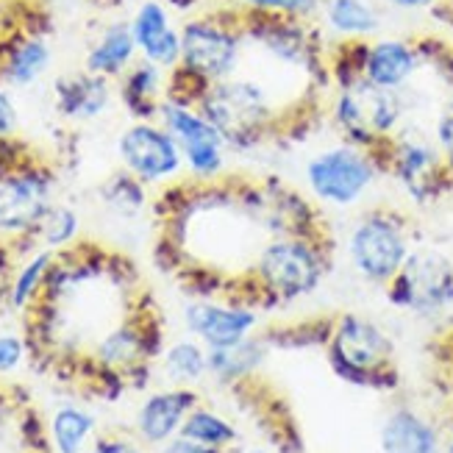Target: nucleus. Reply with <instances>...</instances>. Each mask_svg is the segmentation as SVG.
Instances as JSON below:
<instances>
[{"label":"nucleus","instance_id":"obj_7","mask_svg":"<svg viewBox=\"0 0 453 453\" xmlns=\"http://www.w3.org/2000/svg\"><path fill=\"white\" fill-rule=\"evenodd\" d=\"M411 250V223L398 209H370L350 226L348 259L367 284L387 287L401 273Z\"/></svg>","mask_w":453,"mask_h":453},{"label":"nucleus","instance_id":"obj_35","mask_svg":"<svg viewBox=\"0 0 453 453\" xmlns=\"http://www.w3.org/2000/svg\"><path fill=\"white\" fill-rule=\"evenodd\" d=\"M87 453H145V450L136 445L134 440L106 434V437H95V442L89 445Z\"/></svg>","mask_w":453,"mask_h":453},{"label":"nucleus","instance_id":"obj_15","mask_svg":"<svg viewBox=\"0 0 453 453\" xmlns=\"http://www.w3.org/2000/svg\"><path fill=\"white\" fill-rule=\"evenodd\" d=\"M426 65L420 42L401 36H376L359 42V78L367 84L403 92Z\"/></svg>","mask_w":453,"mask_h":453},{"label":"nucleus","instance_id":"obj_12","mask_svg":"<svg viewBox=\"0 0 453 453\" xmlns=\"http://www.w3.org/2000/svg\"><path fill=\"white\" fill-rule=\"evenodd\" d=\"M56 203V175L31 162H14L0 175V236L31 240Z\"/></svg>","mask_w":453,"mask_h":453},{"label":"nucleus","instance_id":"obj_22","mask_svg":"<svg viewBox=\"0 0 453 453\" xmlns=\"http://www.w3.org/2000/svg\"><path fill=\"white\" fill-rule=\"evenodd\" d=\"M320 19L337 42H367L381 31V9L376 0H323Z\"/></svg>","mask_w":453,"mask_h":453},{"label":"nucleus","instance_id":"obj_4","mask_svg":"<svg viewBox=\"0 0 453 453\" xmlns=\"http://www.w3.org/2000/svg\"><path fill=\"white\" fill-rule=\"evenodd\" d=\"M328 114L340 140L381 153L403 131L406 95L372 87L359 78L345 87H334Z\"/></svg>","mask_w":453,"mask_h":453},{"label":"nucleus","instance_id":"obj_30","mask_svg":"<svg viewBox=\"0 0 453 453\" xmlns=\"http://www.w3.org/2000/svg\"><path fill=\"white\" fill-rule=\"evenodd\" d=\"M78 236H81V218H78V211L67 203H53L31 240H36L45 250L62 253L78 242Z\"/></svg>","mask_w":453,"mask_h":453},{"label":"nucleus","instance_id":"obj_10","mask_svg":"<svg viewBox=\"0 0 453 453\" xmlns=\"http://www.w3.org/2000/svg\"><path fill=\"white\" fill-rule=\"evenodd\" d=\"M392 309L440 318L453 309V259L434 248H415L401 273L384 287Z\"/></svg>","mask_w":453,"mask_h":453},{"label":"nucleus","instance_id":"obj_18","mask_svg":"<svg viewBox=\"0 0 453 453\" xmlns=\"http://www.w3.org/2000/svg\"><path fill=\"white\" fill-rule=\"evenodd\" d=\"M156 353H159V331L145 320H126L97 340L95 362L106 372L128 376L134 370H142Z\"/></svg>","mask_w":453,"mask_h":453},{"label":"nucleus","instance_id":"obj_39","mask_svg":"<svg viewBox=\"0 0 453 453\" xmlns=\"http://www.w3.org/2000/svg\"><path fill=\"white\" fill-rule=\"evenodd\" d=\"M231 453H270V450H265V448H242V450H231Z\"/></svg>","mask_w":453,"mask_h":453},{"label":"nucleus","instance_id":"obj_9","mask_svg":"<svg viewBox=\"0 0 453 453\" xmlns=\"http://www.w3.org/2000/svg\"><path fill=\"white\" fill-rule=\"evenodd\" d=\"M384 173L392 175L403 195L418 206L442 201L453 192V173L445 165L434 136H423L418 131H401L384 150Z\"/></svg>","mask_w":453,"mask_h":453},{"label":"nucleus","instance_id":"obj_2","mask_svg":"<svg viewBox=\"0 0 453 453\" xmlns=\"http://www.w3.org/2000/svg\"><path fill=\"white\" fill-rule=\"evenodd\" d=\"M195 106L218 128L231 153L259 150L287 128L270 89L245 75H234L203 87Z\"/></svg>","mask_w":453,"mask_h":453},{"label":"nucleus","instance_id":"obj_14","mask_svg":"<svg viewBox=\"0 0 453 453\" xmlns=\"http://www.w3.org/2000/svg\"><path fill=\"white\" fill-rule=\"evenodd\" d=\"M184 326L206 348H228L253 337L259 326V309L236 298H198L184 306Z\"/></svg>","mask_w":453,"mask_h":453},{"label":"nucleus","instance_id":"obj_24","mask_svg":"<svg viewBox=\"0 0 453 453\" xmlns=\"http://www.w3.org/2000/svg\"><path fill=\"white\" fill-rule=\"evenodd\" d=\"M53 62V50L45 36L26 34L17 36L14 42L0 56V81L9 87H31L48 73Z\"/></svg>","mask_w":453,"mask_h":453},{"label":"nucleus","instance_id":"obj_31","mask_svg":"<svg viewBox=\"0 0 453 453\" xmlns=\"http://www.w3.org/2000/svg\"><path fill=\"white\" fill-rule=\"evenodd\" d=\"M101 201L117 218H136L148 206V187L128 170H117L101 184Z\"/></svg>","mask_w":453,"mask_h":453},{"label":"nucleus","instance_id":"obj_13","mask_svg":"<svg viewBox=\"0 0 453 453\" xmlns=\"http://www.w3.org/2000/svg\"><path fill=\"white\" fill-rule=\"evenodd\" d=\"M117 156L123 170L145 187H165L187 173L184 153L175 136L159 120H134L117 136Z\"/></svg>","mask_w":453,"mask_h":453},{"label":"nucleus","instance_id":"obj_23","mask_svg":"<svg viewBox=\"0 0 453 453\" xmlns=\"http://www.w3.org/2000/svg\"><path fill=\"white\" fill-rule=\"evenodd\" d=\"M267 348V340L256 334L228 348H209V376L223 387H245L262 370Z\"/></svg>","mask_w":453,"mask_h":453},{"label":"nucleus","instance_id":"obj_34","mask_svg":"<svg viewBox=\"0 0 453 453\" xmlns=\"http://www.w3.org/2000/svg\"><path fill=\"white\" fill-rule=\"evenodd\" d=\"M26 359V342L17 334H0V372H12Z\"/></svg>","mask_w":453,"mask_h":453},{"label":"nucleus","instance_id":"obj_40","mask_svg":"<svg viewBox=\"0 0 453 453\" xmlns=\"http://www.w3.org/2000/svg\"><path fill=\"white\" fill-rule=\"evenodd\" d=\"M442 453H453V437H448V440H445V448H442Z\"/></svg>","mask_w":453,"mask_h":453},{"label":"nucleus","instance_id":"obj_33","mask_svg":"<svg viewBox=\"0 0 453 453\" xmlns=\"http://www.w3.org/2000/svg\"><path fill=\"white\" fill-rule=\"evenodd\" d=\"M434 142H437V148L442 153L445 165L453 173V97L442 106L437 123H434Z\"/></svg>","mask_w":453,"mask_h":453},{"label":"nucleus","instance_id":"obj_8","mask_svg":"<svg viewBox=\"0 0 453 453\" xmlns=\"http://www.w3.org/2000/svg\"><path fill=\"white\" fill-rule=\"evenodd\" d=\"M240 17H242L245 42L259 48L279 67L303 73L314 84L331 81L328 50L309 19L279 17V14H248V12H240Z\"/></svg>","mask_w":453,"mask_h":453},{"label":"nucleus","instance_id":"obj_37","mask_svg":"<svg viewBox=\"0 0 453 453\" xmlns=\"http://www.w3.org/2000/svg\"><path fill=\"white\" fill-rule=\"evenodd\" d=\"M379 4L401 14H420V12H434L442 0H379Z\"/></svg>","mask_w":453,"mask_h":453},{"label":"nucleus","instance_id":"obj_32","mask_svg":"<svg viewBox=\"0 0 453 453\" xmlns=\"http://www.w3.org/2000/svg\"><path fill=\"white\" fill-rule=\"evenodd\" d=\"M323 0H242V12L248 14H279L295 19H311L320 17Z\"/></svg>","mask_w":453,"mask_h":453},{"label":"nucleus","instance_id":"obj_16","mask_svg":"<svg viewBox=\"0 0 453 453\" xmlns=\"http://www.w3.org/2000/svg\"><path fill=\"white\" fill-rule=\"evenodd\" d=\"M201 403V395L192 387H167L159 392H150V395L140 403L136 409V437H140L145 445H156L162 448L167 445L173 437L181 434V426L187 420V415Z\"/></svg>","mask_w":453,"mask_h":453},{"label":"nucleus","instance_id":"obj_21","mask_svg":"<svg viewBox=\"0 0 453 453\" xmlns=\"http://www.w3.org/2000/svg\"><path fill=\"white\" fill-rule=\"evenodd\" d=\"M170 87V70H162L145 58H136V62L126 70L120 78V104L134 120H156L162 109V101L167 97Z\"/></svg>","mask_w":453,"mask_h":453},{"label":"nucleus","instance_id":"obj_3","mask_svg":"<svg viewBox=\"0 0 453 453\" xmlns=\"http://www.w3.org/2000/svg\"><path fill=\"white\" fill-rule=\"evenodd\" d=\"M326 359L334 376L350 387L389 392L398 387L395 342L376 323L357 311L337 314L326 340Z\"/></svg>","mask_w":453,"mask_h":453},{"label":"nucleus","instance_id":"obj_6","mask_svg":"<svg viewBox=\"0 0 453 453\" xmlns=\"http://www.w3.org/2000/svg\"><path fill=\"white\" fill-rule=\"evenodd\" d=\"M384 173L381 153L340 140L309 156L303 165V181L309 198L331 209H350L376 187Z\"/></svg>","mask_w":453,"mask_h":453},{"label":"nucleus","instance_id":"obj_17","mask_svg":"<svg viewBox=\"0 0 453 453\" xmlns=\"http://www.w3.org/2000/svg\"><path fill=\"white\" fill-rule=\"evenodd\" d=\"M131 34L136 50L145 62L175 70L181 62V28L173 23V14L162 0H145L131 17Z\"/></svg>","mask_w":453,"mask_h":453},{"label":"nucleus","instance_id":"obj_28","mask_svg":"<svg viewBox=\"0 0 453 453\" xmlns=\"http://www.w3.org/2000/svg\"><path fill=\"white\" fill-rule=\"evenodd\" d=\"M181 437L195 440L201 445L220 448V450H234L240 445V428H236L226 415H220V411L198 403L187 415V420L181 426Z\"/></svg>","mask_w":453,"mask_h":453},{"label":"nucleus","instance_id":"obj_38","mask_svg":"<svg viewBox=\"0 0 453 453\" xmlns=\"http://www.w3.org/2000/svg\"><path fill=\"white\" fill-rule=\"evenodd\" d=\"M162 453H231V450H220V448H211V445H201L195 440L187 437H173L167 445H162Z\"/></svg>","mask_w":453,"mask_h":453},{"label":"nucleus","instance_id":"obj_20","mask_svg":"<svg viewBox=\"0 0 453 453\" xmlns=\"http://www.w3.org/2000/svg\"><path fill=\"white\" fill-rule=\"evenodd\" d=\"M56 111L73 123H89L109 111L114 101L111 81L104 75H95L89 70L62 75L53 87Z\"/></svg>","mask_w":453,"mask_h":453},{"label":"nucleus","instance_id":"obj_27","mask_svg":"<svg viewBox=\"0 0 453 453\" xmlns=\"http://www.w3.org/2000/svg\"><path fill=\"white\" fill-rule=\"evenodd\" d=\"M56 256L58 253L42 248V250L31 253L28 259L17 267V273L12 275V284H9V303L14 309H28L42 298L48 275L56 265Z\"/></svg>","mask_w":453,"mask_h":453},{"label":"nucleus","instance_id":"obj_5","mask_svg":"<svg viewBox=\"0 0 453 453\" xmlns=\"http://www.w3.org/2000/svg\"><path fill=\"white\" fill-rule=\"evenodd\" d=\"M245 31L240 14H198L181 26L179 73L198 87L240 75L245 58Z\"/></svg>","mask_w":453,"mask_h":453},{"label":"nucleus","instance_id":"obj_19","mask_svg":"<svg viewBox=\"0 0 453 453\" xmlns=\"http://www.w3.org/2000/svg\"><path fill=\"white\" fill-rule=\"evenodd\" d=\"M379 448L381 453H442L445 434L437 420L426 411L398 403L392 406L379 426Z\"/></svg>","mask_w":453,"mask_h":453},{"label":"nucleus","instance_id":"obj_29","mask_svg":"<svg viewBox=\"0 0 453 453\" xmlns=\"http://www.w3.org/2000/svg\"><path fill=\"white\" fill-rule=\"evenodd\" d=\"M162 367L167 372V379L192 387L209 376V348L198 340H179L162 353Z\"/></svg>","mask_w":453,"mask_h":453},{"label":"nucleus","instance_id":"obj_25","mask_svg":"<svg viewBox=\"0 0 453 453\" xmlns=\"http://www.w3.org/2000/svg\"><path fill=\"white\" fill-rule=\"evenodd\" d=\"M136 56H140V50H136L134 42L131 23H111L101 31V36L89 48L84 70L114 81V78L126 75V70L136 62Z\"/></svg>","mask_w":453,"mask_h":453},{"label":"nucleus","instance_id":"obj_36","mask_svg":"<svg viewBox=\"0 0 453 453\" xmlns=\"http://www.w3.org/2000/svg\"><path fill=\"white\" fill-rule=\"evenodd\" d=\"M17 134V109H14V101L6 89H0V142L12 140Z\"/></svg>","mask_w":453,"mask_h":453},{"label":"nucleus","instance_id":"obj_1","mask_svg":"<svg viewBox=\"0 0 453 453\" xmlns=\"http://www.w3.org/2000/svg\"><path fill=\"white\" fill-rule=\"evenodd\" d=\"M331 270L328 236H270L240 284L250 306H287L320 289Z\"/></svg>","mask_w":453,"mask_h":453},{"label":"nucleus","instance_id":"obj_11","mask_svg":"<svg viewBox=\"0 0 453 453\" xmlns=\"http://www.w3.org/2000/svg\"><path fill=\"white\" fill-rule=\"evenodd\" d=\"M156 120L175 136L184 153V167L195 184H211L223 179L231 150L198 106L167 95Z\"/></svg>","mask_w":453,"mask_h":453},{"label":"nucleus","instance_id":"obj_26","mask_svg":"<svg viewBox=\"0 0 453 453\" xmlns=\"http://www.w3.org/2000/svg\"><path fill=\"white\" fill-rule=\"evenodd\" d=\"M97 431V418L84 406H58L50 423H48V437L56 453H87L89 445L95 442Z\"/></svg>","mask_w":453,"mask_h":453}]
</instances>
